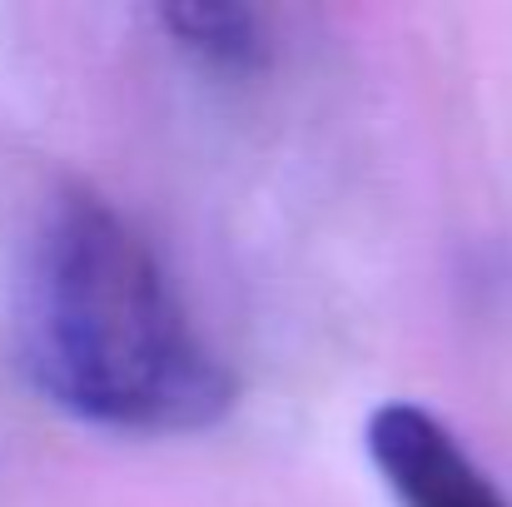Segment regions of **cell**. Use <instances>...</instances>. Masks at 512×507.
<instances>
[{
  "mask_svg": "<svg viewBox=\"0 0 512 507\" xmlns=\"http://www.w3.org/2000/svg\"><path fill=\"white\" fill-rule=\"evenodd\" d=\"M20 348L35 388L95 428L194 433L234 408V373L189 324L160 254L90 189H65L35 229Z\"/></svg>",
  "mask_w": 512,
  "mask_h": 507,
  "instance_id": "6da1fadb",
  "label": "cell"
},
{
  "mask_svg": "<svg viewBox=\"0 0 512 507\" xmlns=\"http://www.w3.org/2000/svg\"><path fill=\"white\" fill-rule=\"evenodd\" d=\"M368 458L403 507H512L458 433L418 403H378L363 428Z\"/></svg>",
  "mask_w": 512,
  "mask_h": 507,
  "instance_id": "7a4b0ae2",
  "label": "cell"
},
{
  "mask_svg": "<svg viewBox=\"0 0 512 507\" xmlns=\"http://www.w3.org/2000/svg\"><path fill=\"white\" fill-rule=\"evenodd\" d=\"M155 20L170 30L179 50H189L194 60L229 70V75L259 70L269 55L264 20L249 5H189V0H179V5H165Z\"/></svg>",
  "mask_w": 512,
  "mask_h": 507,
  "instance_id": "3957f363",
  "label": "cell"
}]
</instances>
